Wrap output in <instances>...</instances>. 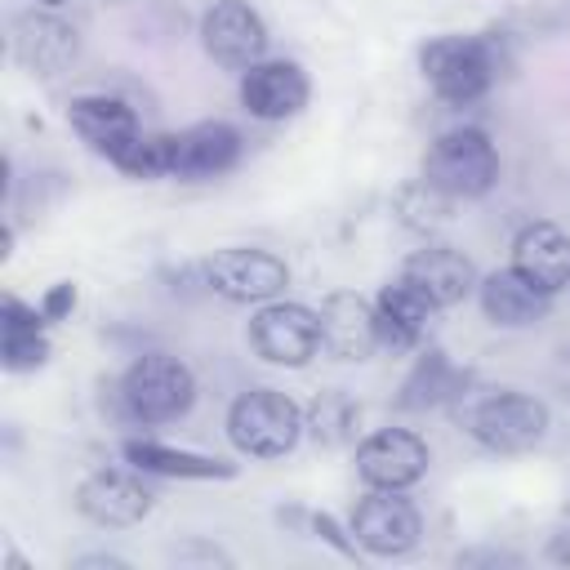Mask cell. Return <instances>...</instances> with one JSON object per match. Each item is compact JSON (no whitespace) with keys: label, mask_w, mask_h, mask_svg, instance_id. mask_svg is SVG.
<instances>
[{"label":"cell","mask_w":570,"mask_h":570,"mask_svg":"<svg viewBox=\"0 0 570 570\" xmlns=\"http://www.w3.org/2000/svg\"><path fill=\"white\" fill-rule=\"evenodd\" d=\"M423 80L450 107H468L490 94L499 76V49L490 36H436L419 53Z\"/></svg>","instance_id":"obj_1"},{"label":"cell","mask_w":570,"mask_h":570,"mask_svg":"<svg viewBox=\"0 0 570 570\" xmlns=\"http://www.w3.org/2000/svg\"><path fill=\"white\" fill-rule=\"evenodd\" d=\"M476 298H481L485 321L499 325V330H530L552 307V294H543L539 285H530L517 267H499L485 281H476Z\"/></svg>","instance_id":"obj_19"},{"label":"cell","mask_w":570,"mask_h":570,"mask_svg":"<svg viewBox=\"0 0 570 570\" xmlns=\"http://www.w3.org/2000/svg\"><path fill=\"white\" fill-rule=\"evenodd\" d=\"M423 178L450 200H476L499 183V151L476 125L445 129L423 151Z\"/></svg>","instance_id":"obj_3"},{"label":"cell","mask_w":570,"mask_h":570,"mask_svg":"<svg viewBox=\"0 0 570 570\" xmlns=\"http://www.w3.org/2000/svg\"><path fill=\"white\" fill-rule=\"evenodd\" d=\"M396 214L414 232H436L441 223H450V196L436 191L428 178H419V183H410V187L396 191Z\"/></svg>","instance_id":"obj_26"},{"label":"cell","mask_w":570,"mask_h":570,"mask_svg":"<svg viewBox=\"0 0 570 570\" xmlns=\"http://www.w3.org/2000/svg\"><path fill=\"white\" fill-rule=\"evenodd\" d=\"M548 557L561 561V566H570V530H561V534L548 543Z\"/></svg>","instance_id":"obj_31"},{"label":"cell","mask_w":570,"mask_h":570,"mask_svg":"<svg viewBox=\"0 0 570 570\" xmlns=\"http://www.w3.org/2000/svg\"><path fill=\"white\" fill-rule=\"evenodd\" d=\"M307 432L321 441V445H347L352 436H356V428H361V405L347 396V392H321L316 401H312V410H307Z\"/></svg>","instance_id":"obj_24"},{"label":"cell","mask_w":570,"mask_h":570,"mask_svg":"<svg viewBox=\"0 0 570 570\" xmlns=\"http://www.w3.org/2000/svg\"><path fill=\"white\" fill-rule=\"evenodd\" d=\"M67 125L76 129L80 142H89L107 160H116L142 134L134 107L120 102V98H111V94H76L67 102Z\"/></svg>","instance_id":"obj_15"},{"label":"cell","mask_w":570,"mask_h":570,"mask_svg":"<svg viewBox=\"0 0 570 570\" xmlns=\"http://www.w3.org/2000/svg\"><path fill=\"white\" fill-rule=\"evenodd\" d=\"M428 441L410 428H379L356 445V472L370 490H410L428 476Z\"/></svg>","instance_id":"obj_8"},{"label":"cell","mask_w":570,"mask_h":570,"mask_svg":"<svg viewBox=\"0 0 570 570\" xmlns=\"http://www.w3.org/2000/svg\"><path fill=\"white\" fill-rule=\"evenodd\" d=\"M468 432L490 454H525L548 432V405L530 392H490L468 410Z\"/></svg>","instance_id":"obj_5"},{"label":"cell","mask_w":570,"mask_h":570,"mask_svg":"<svg viewBox=\"0 0 570 570\" xmlns=\"http://www.w3.org/2000/svg\"><path fill=\"white\" fill-rule=\"evenodd\" d=\"M45 312L27 307L22 298L4 294L0 298V361L9 374L40 370L49 361V334H45Z\"/></svg>","instance_id":"obj_22"},{"label":"cell","mask_w":570,"mask_h":570,"mask_svg":"<svg viewBox=\"0 0 570 570\" xmlns=\"http://www.w3.org/2000/svg\"><path fill=\"white\" fill-rule=\"evenodd\" d=\"M552 383H557L561 396H570V343H561L557 356H552Z\"/></svg>","instance_id":"obj_29"},{"label":"cell","mask_w":570,"mask_h":570,"mask_svg":"<svg viewBox=\"0 0 570 570\" xmlns=\"http://www.w3.org/2000/svg\"><path fill=\"white\" fill-rule=\"evenodd\" d=\"M200 45L218 67L245 71L267 53V22L249 0H218L200 18Z\"/></svg>","instance_id":"obj_10"},{"label":"cell","mask_w":570,"mask_h":570,"mask_svg":"<svg viewBox=\"0 0 570 570\" xmlns=\"http://www.w3.org/2000/svg\"><path fill=\"white\" fill-rule=\"evenodd\" d=\"M205 285L227 298V303H272L281 298V289L289 285V267L285 258L254 249V245H232V249H214L200 263Z\"/></svg>","instance_id":"obj_6"},{"label":"cell","mask_w":570,"mask_h":570,"mask_svg":"<svg viewBox=\"0 0 570 570\" xmlns=\"http://www.w3.org/2000/svg\"><path fill=\"white\" fill-rule=\"evenodd\" d=\"M111 165L129 178H142V183L174 178V134H138Z\"/></svg>","instance_id":"obj_25"},{"label":"cell","mask_w":570,"mask_h":570,"mask_svg":"<svg viewBox=\"0 0 570 570\" xmlns=\"http://www.w3.org/2000/svg\"><path fill=\"white\" fill-rule=\"evenodd\" d=\"M36 4H45V9H58V4H67V0H36Z\"/></svg>","instance_id":"obj_32"},{"label":"cell","mask_w":570,"mask_h":570,"mask_svg":"<svg viewBox=\"0 0 570 570\" xmlns=\"http://www.w3.org/2000/svg\"><path fill=\"white\" fill-rule=\"evenodd\" d=\"M468 383V374H459L450 361H445V352H423L419 361H414V370H410V379L401 383V396H396V405L401 410H432V405H441V401H450V396H459V387Z\"/></svg>","instance_id":"obj_23"},{"label":"cell","mask_w":570,"mask_h":570,"mask_svg":"<svg viewBox=\"0 0 570 570\" xmlns=\"http://www.w3.org/2000/svg\"><path fill=\"white\" fill-rule=\"evenodd\" d=\"M432 312H436V303H432L410 276L387 281V285L379 289V298H374L379 347H392V352H414V347H423L428 325H432Z\"/></svg>","instance_id":"obj_16"},{"label":"cell","mask_w":570,"mask_h":570,"mask_svg":"<svg viewBox=\"0 0 570 570\" xmlns=\"http://www.w3.org/2000/svg\"><path fill=\"white\" fill-rule=\"evenodd\" d=\"M307 71L289 58H263L240 71V107L254 120H289L307 107Z\"/></svg>","instance_id":"obj_13"},{"label":"cell","mask_w":570,"mask_h":570,"mask_svg":"<svg viewBox=\"0 0 570 570\" xmlns=\"http://www.w3.org/2000/svg\"><path fill=\"white\" fill-rule=\"evenodd\" d=\"M303 410L276 387H249L227 410V441L249 459H281L303 436Z\"/></svg>","instance_id":"obj_4"},{"label":"cell","mask_w":570,"mask_h":570,"mask_svg":"<svg viewBox=\"0 0 570 570\" xmlns=\"http://www.w3.org/2000/svg\"><path fill=\"white\" fill-rule=\"evenodd\" d=\"M111 4H120V0H111Z\"/></svg>","instance_id":"obj_33"},{"label":"cell","mask_w":570,"mask_h":570,"mask_svg":"<svg viewBox=\"0 0 570 570\" xmlns=\"http://www.w3.org/2000/svg\"><path fill=\"white\" fill-rule=\"evenodd\" d=\"M249 347L267 361V365H307L321 352V325H316V307L303 303H258V312L249 316Z\"/></svg>","instance_id":"obj_7"},{"label":"cell","mask_w":570,"mask_h":570,"mask_svg":"<svg viewBox=\"0 0 570 570\" xmlns=\"http://www.w3.org/2000/svg\"><path fill=\"white\" fill-rule=\"evenodd\" d=\"M240 160V134L227 120H200L174 134V178L183 183H205L227 174Z\"/></svg>","instance_id":"obj_17"},{"label":"cell","mask_w":570,"mask_h":570,"mask_svg":"<svg viewBox=\"0 0 570 570\" xmlns=\"http://www.w3.org/2000/svg\"><path fill=\"white\" fill-rule=\"evenodd\" d=\"M156 494L125 468H98L76 485V512L102 530H125L138 525L151 512Z\"/></svg>","instance_id":"obj_11"},{"label":"cell","mask_w":570,"mask_h":570,"mask_svg":"<svg viewBox=\"0 0 570 570\" xmlns=\"http://www.w3.org/2000/svg\"><path fill=\"white\" fill-rule=\"evenodd\" d=\"M76 285L71 281H58V285H49L45 289V298H40V312H45V321L53 325V321H67L71 312H76Z\"/></svg>","instance_id":"obj_27"},{"label":"cell","mask_w":570,"mask_h":570,"mask_svg":"<svg viewBox=\"0 0 570 570\" xmlns=\"http://www.w3.org/2000/svg\"><path fill=\"white\" fill-rule=\"evenodd\" d=\"M116 401L134 423H174L196 401V374L169 352H147L120 374Z\"/></svg>","instance_id":"obj_2"},{"label":"cell","mask_w":570,"mask_h":570,"mask_svg":"<svg viewBox=\"0 0 570 570\" xmlns=\"http://www.w3.org/2000/svg\"><path fill=\"white\" fill-rule=\"evenodd\" d=\"M512 267L543 294L570 289V236L557 223H525L512 236Z\"/></svg>","instance_id":"obj_18"},{"label":"cell","mask_w":570,"mask_h":570,"mask_svg":"<svg viewBox=\"0 0 570 570\" xmlns=\"http://www.w3.org/2000/svg\"><path fill=\"white\" fill-rule=\"evenodd\" d=\"M419 534H423V517L405 499V490H370L352 508V539L374 557H405L419 543Z\"/></svg>","instance_id":"obj_9"},{"label":"cell","mask_w":570,"mask_h":570,"mask_svg":"<svg viewBox=\"0 0 570 570\" xmlns=\"http://www.w3.org/2000/svg\"><path fill=\"white\" fill-rule=\"evenodd\" d=\"M312 530H316L325 543H334L343 557H356V539H347V534H352V525L343 530V525H338L330 512H316V517H312Z\"/></svg>","instance_id":"obj_28"},{"label":"cell","mask_w":570,"mask_h":570,"mask_svg":"<svg viewBox=\"0 0 570 570\" xmlns=\"http://www.w3.org/2000/svg\"><path fill=\"white\" fill-rule=\"evenodd\" d=\"M76 566H107V570H125V557H111V552H89V557H76Z\"/></svg>","instance_id":"obj_30"},{"label":"cell","mask_w":570,"mask_h":570,"mask_svg":"<svg viewBox=\"0 0 570 570\" xmlns=\"http://www.w3.org/2000/svg\"><path fill=\"white\" fill-rule=\"evenodd\" d=\"M401 276H410L436 307H454V303H463V298L476 289V267H472V258H468L463 249L436 245V240L423 245V249H414V254L405 258Z\"/></svg>","instance_id":"obj_20"},{"label":"cell","mask_w":570,"mask_h":570,"mask_svg":"<svg viewBox=\"0 0 570 570\" xmlns=\"http://www.w3.org/2000/svg\"><path fill=\"white\" fill-rule=\"evenodd\" d=\"M321 325V352L334 361H370L379 352V316L374 303L356 289H334L316 307Z\"/></svg>","instance_id":"obj_12"},{"label":"cell","mask_w":570,"mask_h":570,"mask_svg":"<svg viewBox=\"0 0 570 570\" xmlns=\"http://www.w3.org/2000/svg\"><path fill=\"white\" fill-rule=\"evenodd\" d=\"M120 454H125L138 472L178 476V481H232V476H236V463H227V459L196 454V450H174V445L151 441V436H129V441H120Z\"/></svg>","instance_id":"obj_21"},{"label":"cell","mask_w":570,"mask_h":570,"mask_svg":"<svg viewBox=\"0 0 570 570\" xmlns=\"http://www.w3.org/2000/svg\"><path fill=\"white\" fill-rule=\"evenodd\" d=\"M13 58L27 67V71H36V76H58V71H67L71 62H76V53H80V40H76V27L71 22H62L58 13H49V9H27V13H18L13 18Z\"/></svg>","instance_id":"obj_14"}]
</instances>
